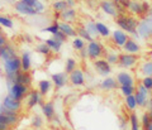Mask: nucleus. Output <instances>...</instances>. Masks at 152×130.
<instances>
[{
	"label": "nucleus",
	"mask_w": 152,
	"mask_h": 130,
	"mask_svg": "<svg viewBox=\"0 0 152 130\" xmlns=\"http://www.w3.org/2000/svg\"><path fill=\"white\" fill-rule=\"evenodd\" d=\"M20 1H23V3H26L27 5H29V7H33L36 4V1L37 0H20Z\"/></svg>",
	"instance_id": "obj_54"
},
{
	"label": "nucleus",
	"mask_w": 152,
	"mask_h": 130,
	"mask_svg": "<svg viewBox=\"0 0 152 130\" xmlns=\"http://www.w3.org/2000/svg\"><path fill=\"white\" fill-rule=\"evenodd\" d=\"M52 86H53V85H52V81L51 80H48V78H42V80L38 81L37 90L39 91V94L45 97V96H47L52 91Z\"/></svg>",
	"instance_id": "obj_26"
},
{
	"label": "nucleus",
	"mask_w": 152,
	"mask_h": 130,
	"mask_svg": "<svg viewBox=\"0 0 152 130\" xmlns=\"http://www.w3.org/2000/svg\"><path fill=\"white\" fill-rule=\"evenodd\" d=\"M7 84H8V95L18 101L24 100L31 90L29 86L18 84V82H7Z\"/></svg>",
	"instance_id": "obj_3"
},
{
	"label": "nucleus",
	"mask_w": 152,
	"mask_h": 130,
	"mask_svg": "<svg viewBox=\"0 0 152 130\" xmlns=\"http://www.w3.org/2000/svg\"><path fill=\"white\" fill-rule=\"evenodd\" d=\"M0 34H3V31H1V27H0Z\"/></svg>",
	"instance_id": "obj_61"
},
{
	"label": "nucleus",
	"mask_w": 152,
	"mask_h": 130,
	"mask_svg": "<svg viewBox=\"0 0 152 130\" xmlns=\"http://www.w3.org/2000/svg\"><path fill=\"white\" fill-rule=\"evenodd\" d=\"M15 56H18L17 49L13 44H10V43H7L5 46H3L0 48V61L1 62L12 58V57H15Z\"/></svg>",
	"instance_id": "obj_22"
},
{
	"label": "nucleus",
	"mask_w": 152,
	"mask_h": 130,
	"mask_svg": "<svg viewBox=\"0 0 152 130\" xmlns=\"http://www.w3.org/2000/svg\"><path fill=\"white\" fill-rule=\"evenodd\" d=\"M137 33L141 39H151L152 38V18L142 17L137 25Z\"/></svg>",
	"instance_id": "obj_4"
},
{
	"label": "nucleus",
	"mask_w": 152,
	"mask_h": 130,
	"mask_svg": "<svg viewBox=\"0 0 152 130\" xmlns=\"http://www.w3.org/2000/svg\"><path fill=\"white\" fill-rule=\"evenodd\" d=\"M128 121H129V125H131V130H142L141 121L134 111H131V114L128 115Z\"/></svg>",
	"instance_id": "obj_31"
},
{
	"label": "nucleus",
	"mask_w": 152,
	"mask_h": 130,
	"mask_svg": "<svg viewBox=\"0 0 152 130\" xmlns=\"http://www.w3.org/2000/svg\"><path fill=\"white\" fill-rule=\"evenodd\" d=\"M12 126L10 125H8L5 123H0V130H10Z\"/></svg>",
	"instance_id": "obj_53"
},
{
	"label": "nucleus",
	"mask_w": 152,
	"mask_h": 130,
	"mask_svg": "<svg viewBox=\"0 0 152 130\" xmlns=\"http://www.w3.org/2000/svg\"><path fill=\"white\" fill-rule=\"evenodd\" d=\"M148 115H150V118L152 119V109H150V107H148Z\"/></svg>",
	"instance_id": "obj_58"
},
{
	"label": "nucleus",
	"mask_w": 152,
	"mask_h": 130,
	"mask_svg": "<svg viewBox=\"0 0 152 130\" xmlns=\"http://www.w3.org/2000/svg\"><path fill=\"white\" fill-rule=\"evenodd\" d=\"M122 48H123V51H124L126 53L140 54V52H141V44L134 39V38H132V37L128 38L127 42L124 43V46H123Z\"/></svg>",
	"instance_id": "obj_19"
},
{
	"label": "nucleus",
	"mask_w": 152,
	"mask_h": 130,
	"mask_svg": "<svg viewBox=\"0 0 152 130\" xmlns=\"http://www.w3.org/2000/svg\"><path fill=\"white\" fill-rule=\"evenodd\" d=\"M41 111H42V115L47 119V120H52V118L56 115V107H55V102L53 101H45L42 102L41 105Z\"/></svg>",
	"instance_id": "obj_18"
},
{
	"label": "nucleus",
	"mask_w": 152,
	"mask_h": 130,
	"mask_svg": "<svg viewBox=\"0 0 152 130\" xmlns=\"http://www.w3.org/2000/svg\"><path fill=\"white\" fill-rule=\"evenodd\" d=\"M140 62V56L138 54H133V53H123L119 54V58H118V66L123 70H132L138 65Z\"/></svg>",
	"instance_id": "obj_5"
},
{
	"label": "nucleus",
	"mask_w": 152,
	"mask_h": 130,
	"mask_svg": "<svg viewBox=\"0 0 152 130\" xmlns=\"http://www.w3.org/2000/svg\"><path fill=\"white\" fill-rule=\"evenodd\" d=\"M72 48L75 51H81V49H84L85 47H86V43H85V41L84 39H81L80 37H75V38H72Z\"/></svg>",
	"instance_id": "obj_41"
},
{
	"label": "nucleus",
	"mask_w": 152,
	"mask_h": 130,
	"mask_svg": "<svg viewBox=\"0 0 152 130\" xmlns=\"http://www.w3.org/2000/svg\"><path fill=\"white\" fill-rule=\"evenodd\" d=\"M3 72L7 77V82H13L14 77L18 73L19 71H22V66H20V57L15 56L12 57L9 60L3 61Z\"/></svg>",
	"instance_id": "obj_2"
},
{
	"label": "nucleus",
	"mask_w": 152,
	"mask_h": 130,
	"mask_svg": "<svg viewBox=\"0 0 152 130\" xmlns=\"http://www.w3.org/2000/svg\"><path fill=\"white\" fill-rule=\"evenodd\" d=\"M65 1H66V4H67L69 8H75L76 7V3H77L76 0H65Z\"/></svg>",
	"instance_id": "obj_52"
},
{
	"label": "nucleus",
	"mask_w": 152,
	"mask_h": 130,
	"mask_svg": "<svg viewBox=\"0 0 152 130\" xmlns=\"http://www.w3.org/2000/svg\"><path fill=\"white\" fill-rule=\"evenodd\" d=\"M95 25H96V31H98V34L102 38H108L110 37L112 32L109 29V27L107 24H104L102 22H95Z\"/></svg>",
	"instance_id": "obj_29"
},
{
	"label": "nucleus",
	"mask_w": 152,
	"mask_h": 130,
	"mask_svg": "<svg viewBox=\"0 0 152 130\" xmlns=\"http://www.w3.org/2000/svg\"><path fill=\"white\" fill-rule=\"evenodd\" d=\"M51 81L56 89H64L69 84V73H66L65 71L53 72V73H51Z\"/></svg>",
	"instance_id": "obj_12"
},
{
	"label": "nucleus",
	"mask_w": 152,
	"mask_h": 130,
	"mask_svg": "<svg viewBox=\"0 0 152 130\" xmlns=\"http://www.w3.org/2000/svg\"><path fill=\"white\" fill-rule=\"evenodd\" d=\"M150 8H151L150 3H147V1H142V13H143V17H145V15H147V13H148Z\"/></svg>",
	"instance_id": "obj_49"
},
{
	"label": "nucleus",
	"mask_w": 152,
	"mask_h": 130,
	"mask_svg": "<svg viewBox=\"0 0 152 130\" xmlns=\"http://www.w3.org/2000/svg\"><path fill=\"white\" fill-rule=\"evenodd\" d=\"M31 126L36 130L43 126V119H42V116H39V115H33L31 119Z\"/></svg>",
	"instance_id": "obj_42"
},
{
	"label": "nucleus",
	"mask_w": 152,
	"mask_h": 130,
	"mask_svg": "<svg viewBox=\"0 0 152 130\" xmlns=\"http://www.w3.org/2000/svg\"><path fill=\"white\" fill-rule=\"evenodd\" d=\"M56 15L58 19H61V22L74 23L76 22V18H77V12L75 10V8H67L66 10L61 12L60 14H56Z\"/></svg>",
	"instance_id": "obj_21"
},
{
	"label": "nucleus",
	"mask_w": 152,
	"mask_h": 130,
	"mask_svg": "<svg viewBox=\"0 0 152 130\" xmlns=\"http://www.w3.org/2000/svg\"><path fill=\"white\" fill-rule=\"evenodd\" d=\"M138 19L132 14H121L115 18V24L119 27V29L126 32L128 36L134 38L136 41H140L141 38L137 33V25H138Z\"/></svg>",
	"instance_id": "obj_1"
},
{
	"label": "nucleus",
	"mask_w": 152,
	"mask_h": 130,
	"mask_svg": "<svg viewBox=\"0 0 152 130\" xmlns=\"http://www.w3.org/2000/svg\"><path fill=\"white\" fill-rule=\"evenodd\" d=\"M99 87H100L103 91H113V90L119 89V85H118L115 77L107 76V77H104V78L100 81Z\"/></svg>",
	"instance_id": "obj_20"
},
{
	"label": "nucleus",
	"mask_w": 152,
	"mask_h": 130,
	"mask_svg": "<svg viewBox=\"0 0 152 130\" xmlns=\"http://www.w3.org/2000/svg\"><path fill=\"white\" fill-rule=\"evenodd\" d=\"M129 1H131V0H121V3H119V4H122V5L127 9V7H128V4H129Z\"/></svg>",
	"instance_id": "obj_55"
},
{
	"label": "nucleus",
	"mask_w": 152,
	"mask_h": 130,
	"mask_svg": "<svg viewBox=\"0 0 152 130\" xmlns=\"http://www.w3.org/2000/svg\"><path fill=\"white\" fill-rule=\"evenodd\" d=\"M148 107H150V109H152V96L150 97V104H148Z\"/></svg>",
	"instance_id": "obj_57"
},
{
	"label": "nucleus",
	"mask_w": 152,
	"mask_h": 130,
	"mask_svg": "<svg viewBox=\"0 0 152 130\" xmlns=\"http://www.w3.org/2000/svg\"><path fill=\"white\" fill-rule=\"evenodd\" d=\"M69 84H71L74 87H84L85 84H86L84 71L77 67L71 73H69Z\"/></svg>",
	"instance_id": "obj_10"
},
{
	"label": "nucleus",
	"mask_w": 152,
	"mask_h": 130,
	"mask_svg": "<svg viewBox=\"0 0 152 130\" xmlns=\"http://www.w3.org/2000/svg\"><path fill=\"white\" fill-rule=\"evenodd\" d=\"M20 57V66H22V71L29 72L32 68V56L29 51H23Z\"/></svg>",
	"instance_id": "obj_27"
},
{
	"label": "nucleus",
	"mask_w": 152,
	"mask_h": 130,
	"mask_svg": "<svg viewBox=\"0 0 152 130\" xmlns=\"http://www.w3.org/2000/svg\"><path fill=\"white\" fill-rule=\"evenodd\" d=\"M52 38H55L56 41H58L61 43H65V42H67V37H66V34H64L61 31L58 32H56L55 34H52Z\"/></svg>",
	"instance_id": "obj_47"
},
{
	"label": "nucleus",
	"mask_w": 152,
	"mask_h": 130,
	"mask_svg": "<svg viewBox=\"0 0 152 130\" xmlns=\"http://www.w3.org/2000/svg\"><path fill=\"white\" fill-rule=\"evenodd\" d=\"M99 8L100 10L105 14V15H109L112 18H117L119 14H118V10H117V4L113 3L112 0H102L99 3Z\"/></svg>",
	"instance_id": "obj_14"
},
{
	"label": "nucleus",
	"mask_w": 152,
	"mask_h": 130,
	"mask_svg": "<svg viewBox=\"0 0 152 130\" xmlns=\"http://www.w3.org/2000/svg\"><path fill=\"white\" fill-rule=\"evenodd\" d=\"M36 52L37 53H39L42 56H45V57H48L52 52L50 49V47L46 44V42H42V43H38V44L36 46Z\"/></svg>",
	"instance_id": "obj_38"
},
{
	"label": "nucleus",
	"mask_w": 152,
	"mask_h": 130,
	"mask_svg": "<svg viewBox=\"0 0 152 130\" xmlns=\"http://www.w3.org/2000/svg\"><path fill=\"white\" fill-rule=\"evenodd\" d=\"M124 105H126V107L129 110V111H134V110L138 107L137 106V100H136L134 94L129 95V96H126L124 97Z\"/></svg>",
	"instance_id": "obj_33"
},
{
	"label": "nucleus",
	"mask_w": 152,
	"mask_h": 130,
	"mask_svg": "<svg viewBox=\"0 0 152 130\" xmlns=\"http://www.w3.org/2000/svg\"><path fill=\"white\" fill-rule=\"evenodd\" d=\"M76 33H77V37H80L81 39H84L85 42H88V43H89V42H91V41L94 39V38L89 34V32L85 29V27H84V25L76 28Z\"/></svg>",
	"instance_id": "obj_35"
},
{
	"label": "nucleus",
	"mask_w": 152,
	"mask_h": 130,
	"mask_svg": "<svg viewBox=\"0 0 152 130\" xmlns=\"http://www.w3.org/2000/svg\"><path fill=\"white\" fill-rule=\"evenodd\" d=\"M42 97H43V96L39 94V91H38V90L31 89L29 92H28V95H27V97H26L27 109L32 110V109H34L36 106H38V105H42V102H43Z\"/></svg>",
	"instance_id": "obj_11"
},
{
	"label": "nucleus",
	"mask_w": 152,
	"mask_h": 130,
	"mask_svg": "<svg viewBox=\"0 0 152 130\" xmlns=\"http://www.w3.org/2000/svg\"><path fill=\"white\" fill-rule=\"evenodd\" d=\"M115 80L119 86H134L136 80L129 71H119L115 76Z\"/></svg>",
	"instance_id": "obj_15"
},
{
	"label": "nucleus",
	"mask_w": 152,
	"mask_h": 130,
	"mask_svg": "<svg viewBox=\"0 0 152 130\" xmlns=\"http://www.w3.org/2000/svg\"><path fill=\"white\" fill-rule=\"evenodd\" d=\"M112 1H113V3H115V4H119V3H121V0H112Z\"/></svg>",
	"instance_id": "obj_59"
},
{
	"label": "nucleus",
	"mask_w": 152,
	"mask_h": 130,
	"mask_svg": "<svg viewBox=\"0 0 152 130\" xmlns=\"http://www.w3.org/2000/svg\"><path fill=\"white\" fill-rule=\"evenodd\" d=\"M127 12H129V14L132 15H137V17H143V13H142V1L141 0H131L129 4L127 7Z\"/></svg>",
	"instance_id": "obj_25"
},
{
	"label": "nucleus",
	"mask_w": 152,
	"mask_h": 130,
	"mask_svg": "<svg viewBox=\"0 0 152 130\" xmlns=\"http://www.w3.org/2000/svg\"><path fill=\"white\" fill-rule=\"evenodd\" d=\"M79 56H80V58H81V60H86V58H88V51H86V47H85L84 49L79 51Z\"/></svg>",
	"instance_id": "obj_50"
},
{
	"label": "nucleus",
	"mask_w": 152,
	"mask_h": 130,
	"mask_svg": "<svg viewBox=\"0 0 152 130\" xmlns=\"http://www.w3.org/2000/svg\"><path fill=\"white\" fill-rule=\"evenodd\" d=\"M58 22H55L53 24H51L48 27H45L42 32H46V33H51V34H55L56 32H58Z\"/></svg>",
	"instance_id": "obj_46"
},
{
	"label": "nucleus",
	"mask_w": 152,
	"mask_h": 130,
	"mask_svg": "<svg viewBox=\"0 0 152 130\" xmlns=\"http://www.w3.org/2000/svg\"><path fill=\"white\" fill-rule=\"evenodd\" d=\"M32 8L36 10L37 15H43V14L46 13V5H45V3L42 1V0H37L36 4Z\"/></svg>",
	"instance_id": "obj_44"
},
{
	"label": "nucleus",
	"mask_w": 152,
	"mask_h": 130,
	"mask_svg": "<svg viewBox=\"0 0 152 130\" xmlns=\"http://www.w3.org/2000/svg\"><path fill=\"white\" fill-rule=\"evenodd\" d=\"M58 29L66 34L67 38H75L77 37V33H76V28L72 25L71 23H66V22H58Z\"/></svg>",
	"instance_id": "obj_24"
},
{
	"label": "nucleus",
	"mask_w": 152,
	"mask_h": 130,
	"mask_svg": "<svg viewBox=\"0 0 152 130\" xmlns=\"http://www.w3.org/2000/svg\"><path fill=\"white\" fill-rule=\"evenodd\" d=\"M0 27L7 28V29H13L14 20L8 15H0Z\"/></svg>",
	"instance_id": "obj_40"
},
{
	"label": "nucleus",
	"mask_w": 152,
	"mask_h": 130,
	"mask_svg": "<svg viewBox=\"0 0 152 130\" xmlns=\"http://www.w3.org/2000/svg\"><path fill=\"white\" fill-rule=\"evenodd\" d=\"M134 96L137 100V106L141 109H145L150 104V91L146 87H143L141 84L137 85L136 91H134Z\"/></svg>",
	"instance_id": "obj_8"
},
{
	"label": "nucleus",
	"mask_w": 152,
	"mask_h": 130,
	"mask_svg": "<svg viewBox=\"0 0 152 130\" xmlns=\"http://www.w3.org/2000/svg\"><path fill=\"white\" fill-rule=\"evenodd\" d=\"M93 68H94V71L96 72L99 76H102V77L109 76L112 73V71H113L112 70V65L108 63L107 60L104 58V57L93 61Z\"/></svg>",
	"instance_id": "obj_9"
},
{
	"label": "nucleus",
	"mask_w": 152,
	"mask_h": 130,
	"mask_svg": "<svg viewBox=\"0 0 152 130\" xmlns=\"http://www.w3.org/2000/svg\"><path fill=\"white\" fill-rule=\"evenodd\" d=\"M8 43V39H7V37L4 36V34H0V48H1L3 46H5Z\"/></svg>",
	"instance_id": "obj_51"
},
{
	"label": "nucleus",
	"mask_w": 152,
	"mask_h": 130,
	"mask_svg": "<svg viewBox=\"0 0 152 130\" xmlns=\"http://www.w3.org/2000/svg\"><path fill=\"white\" fill-rule=\"evenodd\" d=\"M77 68V61L75 58H67L64 63V71L66 73H71L74 70Z\"/></svg>",
	"instance_id": "obj_34"
},
{
	"label": "nucleus",
	"mask_w": 152,
	"mask_h": 130,
	"mask_svg": "<svg viewBox=\"0 0 152 130\" xmlns=\"http://www.w3.org/2000/svg\"><path fill=\"white\" fill-rule=\"evenodd\" d=\"M146 17V15H145ZM147 17H150V18H152V7L150 8V10H148V13H147Z\"/></svg>",
	"instance_id": "obj_56"
},
{
	"label": "nucleus",
	"mask_w": 152,
	"mask_h": 130,
	"mask_svg": "<svg viewBox=\"0 0 152 130\" xmlns=\"http://www.w3.org/2000/svg\"><path fill=\"white\" fill-rule=\"evenodd\" d=\"M20 120V114L19 113H14L8 110L7 107H4L3 105H0V123H5L10 126H15Z\"/></svg>",
	"instance_id": "obj_7"
},
{
	"label": "nucleus",
	"mask_w": 152,
	"mask_h": 130,
	"mask_svg": "<svg viewBox=\"0 0 152 130\" xmlns=\"http://www.w3.org/2000/svg\"><path fill=\"white\" fill-rule=\"evenodd\" d=\"M3 106L7 107L8 110H10V111H14V113H19L20 114L22 109H23V101H18L15 99L10 97L9 95H7L3 99Z\"/></svg>",
	"instance_id": "obj_16"
},
{
	"label": "nucleus",
	"mask_w": 152,
	"mask_h": 130,
	"mask_svg": "<svg viewBox=\"0 0 152 130\" xmlns=\"http://www.w3.org/2000/svg\"><path fill=\"white\" fill-rule=\"evenodd\" d=\"M13 82H18V84H22V85H26V86H32L33 82V78H32V75L31 72H26V71H19L18 73L14 77Z\"/></svg>",
	"instance_id": "obj_23"
},
{
	"label": "nucleus",
	"mask_w": 152,
	"mask_h": 130,
	"mask_svg": "<svg viewBox=\"0 0 152 130\" xmlns=\"http://www.w3.org/2000/svg\"><path fill=\"white\" fill-rule=\"evenodd\" d=\"M134 91H136V86H119V92L123 97L133 95Z\"/></svg>",
	"instance_id": "obj_43"
},
{
	"label": "nucleus",
	"mask_w": 152,
	"mask_h": 130,
	"mask_svg": "<svg viewBox=\"0 0 152 130\" xmlns=\"http://www.w3.org/2000/svg\"><path fill=\"white\" fill-rule=\"evenodd\" d=\"M86 51H88V58L91 60V61L102 58V57L105 54V48H104V46L96 39H93L91 42L88 43Z\"/></svg>",
	"instance_id": "obj_6"
},
{
	"label": "nucleus",
	"mask_w": 152,
	"mask_h": 130,
	"mask_svg": "<svg viewBox=\"0 0 152 130\" xmlns=\"http://www.w3.org/2000/svg\"><path fill=\"white\" fill-rule=\"evenodd\" d=\"M141 128H142V130H152V119L150 118L148 113H145L142 115Z\"/></svg>",
	"instance_id": "obj_37"
},
{
	"label": "nucleus",
	"mask_w": 152,
	"mask_h": 130,
	"mask_svg": "<svg viewBox=\"0 0 152 130\" xmlns=\"http://www.w3.org/2000/svg\"><path fill=\"white\" fill-rule=\"evenodd\" d=\"M110 36H112V43L118 48H122L124 46V43L127 42V39L129 38V36H128L126 32H123L122 29L113 31Z\"/></svg>",
	"instance_id": "obj_17"
},
{
	"label": "nucleus",
	"mask_w": 152,
	"mask_h": 130,
	"mask_svg": "<svg viewBox=\"0 0 152 130\" xmlns=\"http://www.w3.org/2000/svg\"><path fill=\"white\" fill-rule=\"evenodd\" d=\"M84 27H85V29H86L88 32H89V34L94 39H96V38L99 37V34H98V31H96V25H95V22H93V20H89V22H86L84 24Z\"/></svg>",
	"instance_id": "obj_36"
},
{
	"label": "nucleus",
	"mask_w": 152,
	"mask_h": 130,
	"mask_svg": "<svg viewBox=\"0 0 152 130\" xmlns=\"http://www.w3.org/2000/svg\"><path fill=\"white\" fill-rule=\"evenodd\" d=\"M127 118L126 116H119V126L122 130H127V126H128V123L129 121H127Z\"/></svg>",
	"instance_id": "obj_48"
},
{
	"label": "nucleus",
	"mask_w": 152,
	"mask_h": 130,
	"mask_svg": "<svg viewBox=\"0 0 152 130\" xmlns=\"http://www.w3.org/2000/svg\"><path fill=\"white\" fill-rule=\"evenodd\" d=\"M104 58L107 60L108 63H110L113 66V65H117L118 63L119 54H118L117 52H114V51H108V52H105V54H104Z\"/></svg>",
	"instance_id": "obj_39"
},
{
	"label": "nucleus",
	"mask_w": 152,
	"mask_h": 130,
	"mask_svg": "<svg viewBox=\"0 0 152 130\" xmlns=\"http://www.w3.org/2000/svg\"><path fill=\"white\" fill-rule=\"evenodd\" d=\"M81 1H84V3H91L93 0H81Z\"/></svg>",
	"instance_id": "obj_60"
},
{
	"label": "nucleus",
	"mask_w": 152,
	"mask_h": 130,
	"mask_svg": "<svg viewBox=\"0 0 152 130\" xmlns=\"http://www.w3.org/2000/svg\"><path fill=\"white\" fill-rule=\"evenodd\" d=\"M45 42H46V44L50 47V49H51L52 53H60L61 48H62V46H64V43L56 41L55 38H52V37L51 38H47Z\"/></svg>",
	"instance_id": "obj_28"
},
{
	"label": "nucleus",
	"mask_w": 152,
	"mask_h": 130,
	"mask_svg": "<svg viewBox=\"0 0 152 130\" xmlns=\"http://www.w3.org/2000/svg\"><path fill=\"white\" fill-rule=\"evenodd\" d=\"M140 73L142 76H152V60L142 62L140 65Z\"/></svg>",
	"instance_id": "obj_30"
},
{
	"label": "nucleus",
	"mask_w": 152,
	"mask_h": 130,
	"mask_svg": "<svg viewBox=\"0 0 152 130\" xmlns=\"http://www.w3.org/2000/svg\"><path fill=\"white\" fill-rule=\"evenodd\" d=\"M140 84L151 92V91H152V76H143L141 78V82Z\"/></svg>",
	"instance_id": "obj_45"
},
{
	"label": "nucleus",
	"mask_w": 152,
	"mask_h": 130,
	"mask_svg": "<svg viewBox=\"0 0 152 130\" xmlns=\"http://www.w3.org/2000/svg\"><path fill=\"white\" fill-rule=\"evenodd\" d=\"M67 8L69 7H67V4H66L65 0H55V1L51 4V9L53 10L55 14H60L61 12L66 10Z\"/></svg>",
	"instance_id": "obj_32"
},
{
	"label": "nucleus",
	"mask_w": 152,
	"mask_h": 130,
	"mask_svg": "<svg viewBox=\"0 0 152 130\" xmlns=\"http://www.w3.org/2000/svg\"><path fill=\"white\" fill-rule=\"evenodd\" d=\"M14 10L15 13H18L19 15H23V17H37V13L36 10L33 9L32 7L27 5L26 3L20 1V0H17L15 3H14Z\"/></svg>",
	"instance_id": "obj_13"
}]
</instances>
